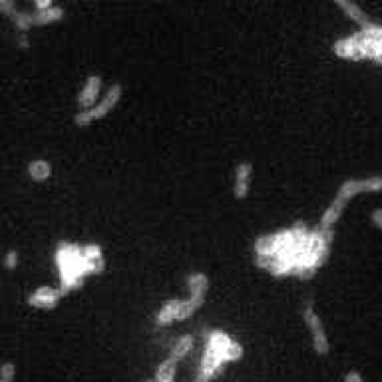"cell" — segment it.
Listing matches in <instances>:
<instances>
[{
	"instance_id": "obj_1",
	"label": "cell",
	"mask_w": 382,
	"mask_h": 382,
	"mask_svg": "<svg viewBox=\"0 0 382 382\" xmlns=\"http://www.w3.org/2000/svg\"><path fill=\"white\" fill-rule=\"evenodd\" d=\"M84 263L82 247L72 243H60L56 247V265L60 269V291L66 295L70 291L82 286L84 279L78 277V269Z\"/></svg>"
},
{
	"instance_id": "obj_2",
	"label": "cell",
	"mask_w": 382,
	"mask_h": 382,
	"mask_svg": "<svg viewBox=\"0 0 382 382\" xmlns=\"http://www.w3.org/2000/svg\"><path fill=\"white\" fill-rule=\"evenodd\" d=\"M123 96V86L120 82L112 84L108 88V92L102 96L98 102H96L94 108L90 109H80V112H76V116H74V125H78V128H88V125H92L98 120H104L108 114H112L116 106L120 104V100H122Z\"/></svg>"
},
{
	"instance_id": "obj_3",
	"label": "cell",
	"mask_w": 382,
	"mask_h": 382,
	"mask_svg": "<svg viewBox=\"0 0 382 382\" xmlns=\"http://www.w3.org/2000/svg\"><path fill=\"white\" fill-rule=\"evenodd\" d=\"M205 349H209L213 356L223 365L239 360L243 356V346L239 342H233L225 333L221 330H209L205 335Z\"/></svg>"
},
{
	"instance_id": "obj_4",
	"label": "cell",
	"mask_w": 382,
	"mask_h": 382,
	"mask_svg": "<svg viewBox=\"0 0 382 382\" xmlns=\"http://www.w3.org/2000/svg\"><path fill=\"white\" fill-rule=\"evenodd\" d=\"M303 323L307 325L311 333V341H313V351L319 356H327L330 353V342L327 337V328L323 325V319L314 311L311 303H307L303 307Z\"/></svg>"
},
{
	"instance_id": "obj_5",
	"label": "cell",
	"mask_w": 382,
	"mask_h": 382,
	"mask_svg": "<svg viewBox=\"0 0 382 382\" xmlns=\"http://www.w3.org/2000/svg\"><path fill=\"white\" fill-rule=\"evenodd\" d=\"M376 191H382V176H372V178L367 179H346L337 190L335 199H339L342 204H349L360 193H376Z\"/></svg>"
},
{
	"instance_id": "obj_6",
	"label": "cell",
	"mask_w": 382,
	"mask_h": 382,
	"mask_svg": "<svg viewBox=\"0 0 382 382\" xmlns=\"http://www.w3.org/2000/svg\"><path fill=\"white\" fill-rule=\"evenodd\" d=\"M251 176H253V164L251 162H239L235 165L233 174V197L237 201H243L251 190Z\"/></svg>"
},
{
	"instance_id": "obj_7",
	"label": "cell",
	"mask_w": 382,
	"mask_h": 382,
	"mask_svg": "<svg viewBox=\"0 0 382 382\" xmlns=\"http://www.w3.org/2000/svg\"><path fill=\"white\" fill-rule=\"evenodd\" d=\"M64 297V293L60 289L54 286H38L30 297H28V305L30 307H36V309H56L60 299Z\"/></svg>"
},
{
	"instance_id": "obj_8",
	"label": "cell",
	"mask_w": 382,
	"mask_h": 382,
	"mask_svg": "<svg viewBox=\"0 0 382 382\" xmlns=\"http://www.w3.org/2000/svg\"><path fill=\"white\" fill-rule=\"evenodd\" d=\"M102 92V76L100 74H90L84 82L80 94L76 98L78 102V108L80 109H90L96 106V100Z\"/></svg>"
},
{
	"instance_id": "obj_9",
	"label": "cell",
	"mask_w": 382,
	"mask_h": 382,
	"mask_svg": "<svg viewBox=\"0 0 382 382\" xmlns=\"http://www.w3.org/2000/svg\"><path fill=\"white\" fill-rule=\"evenodd\" d=\"M333 52L339 58H344V60H362V52H360V44H358L356 34L344 36L341 40L335 42L333 44Z\"/></svg>"
},
{
	"instance_id": "obj_10",
	"label": "cell",
	"mask_w": 382,
	"mask_h": 382,
	"mask_svg": "<svg viewBox=\"0 0 382 382\" xmlns=\"http://www.w3.org/2000/svg\"><path fill=\"white\" fill-rule=\"evenodd\" d=\"M335 4H337V8H341L342 14H344L349 20L356 22V24L360 26V30L372 24L369 16L365 14V10H362L358 4H355V2H349V0H335Z\"/></svg>"
},
{
	"instance_id": "obj_11",
	"label": "cell",
	"mask_w": 382,
	"mask_h": 382,
	"mask_svg": "<svg viewBox=\"0 0 382 382\" xmlns=\"http://www.w3.org/2000/svg\"><path fill=\"white\" fill-rule=\"evenodd\" d=\"M344 207H346V204H342V201H339V199H333L330 205L327 207V211H325V213H323V217H321L319 229L335 231V225H337V221H339L342 213H344Z\"/></svg>"
},
{
	"instance_id": "obj_12",
	"label": "cell",
	"mask_w": 382,
	"mask_h": 382,
	"mask_svg": "<svg viewBox=\"0 0 382 382\" xmlns=\"http://www.w3.org/2000/svg\"><path fill=\"white\" fill-rule=\"evenodd\" d=\"M26 174L32 181L42 183V181H48V179L52 178L54 169H52V164L46 162V160H34V162H30L26 165Z\"/></svg>"
},
{
	"instance_id": "obj_13",
	"label": "cell",
	"mask_w": 382,
	"mask_h": 382,
	"mask_svg": "<svg viewBox=\"0 0 382 382\" xmlns=\"http://www.w3.org/2000/svg\"><path fill=\"white\" fill-rule=\"evenodd\" d=\"M179 303L181 300L178 299H171L165 303L164 307L158 311V314H155V327H167V325H171V323L178 321Z\"/></svg>"
},
{
	"instance_id": "obj_14",
	"label": "cell",
	"mask_w": 382,
	"mask_h": 382,
	"mask_svg": "<svg viewBox=\"0 0 382 382\" xmlns=\"http://www.w3.org/2000/svg\"><path fill=\"white\" fill-rule=\"evenodd\" d=\"M66 16L64 8L62 6H52L48 10H42V13L32 14V20H34V26H46V24H54V22H60L62 18Z\"/></svg>"
},
{
	"instance_id": "obj_15",
	"label": "cell",
	"mask_w": 382,
	"mask_h": 382,
	"mask_svg": "<svg viewBox=\"0 0 382 382\" xmlns=\"http://www.w3.org/2000/svg\"><path fill=\"white\" fill-rule=\"evenodd\" d=\"M191 349H193V337H191V335H183V337L174 344V349H171V353H169L167 358H169L174 365H178V362H181L185 356L190 355Z\"/></svg>"
},
{
	"instance_id": "obj_16",
	"label": "cell",
	"mask_w": 382,
	"mask_h": 382,
	"mask_svg": "<svg viewBox=\"0 0 382 382\" xmlns=\"http://www.w3.org/2000/svg\"><path fill=\"white\" fill-rule=\"evenodd\" d=\"M10 20H13L14 28L20 32V34H28V30H32V26H34V20H32V14L30 13H24V10H14L10 16H8Z\"/></svg>"
},
{
	"instance_id": "obj_17",
	"label": "cell",
	"mask_w": 382,
	"mask_h": 382,
	"mask_svg": "<svg viewBox=\"0 0 382 382\" xmlns=\"http://www.w3.org/2000/svg\"><path fill=\"white\" fill-rule=\"evenodd\" d=\"M155 382H176V365L169 360V358H165L164 362L158 367L155 370Z\"/></svg>"
},
{
	"instance_id": "obj_18",
	"label": "cell",
	"mask_w": 382,
	"mask_h": 382,
	"mask_svg": "<svg viewBox=\"0 0 382 382\" xmlns=\"http://www.w3.org/2000/svg\"><path fill=\"white\" fill-rule=\"evenodd\" d=\"M82 255H84V259L88 261V263L104 261V251H102V247L96 245V243H88V245H84Z\"/></svg>"
},
{
	"instance_id": "obj_19",
	"label": "cell",
	"mask_w": 382,
	"mask_h": 382,
	"mask_svg": "<svg viewBox=\"0 0 382 382\" xmlns=\"http://www.w3.org/2000/svg\"><path fill=\"white\" fill-rule=\"evenodd\" d=\"M14 376H16V365H14L13 360H8V362L0 365V381L13 382Z\"/></svg>"
},
{
	"instance_id": "obj_20",
	"label": "cell",
	"mask_w": 382,
	"mask_h": 382,
	"mask_svg": "<svg viewBox=\"0 0 382 382\" xmlns=\"http://www.w3.org/2000/svg\"><path fill=\"white\" fill-rule=\"evenodd\" d=\"M18 261H20V257H18V251H14V249L6 251V255H4V267H6L8 271H13V269L18 267Z\"/></svg>"
},
{
	"instance_id": "obj_21",
	"label": "cell",
	"mask_w": 382,
	"mask_h": 382,
	"mask_svg": "<svg viewBox=\"0 0 382 382\" xmlns=\"http://www.w3.org/2000/svg\"><path fill=\"white\" fill-rule=\"evenodd\" d=\"M370 223L382 231V207H376V209H372V213H370Z\"/></svg>"
},
{
	"instance_id": "obj_22",
	"label": "cell",
	"mask_w": 382,
	"mask_h": 382,
	"mask_svg": "<svg viewBox=\"0 0 382 382\" xmlns=\"http://www.w3.org/2000/svg\"><path fill=\"white\" fill-rule=\"evenodd\" d=\"M14 10H16V4H14L13 0H0V13L4 14V16H10Z\"/></svg>"
},
{
	"instance_id": "obj_23",
	"label": "cell",
	"mask_w": 382,
	"mask_h": 382,
	"mask_svg": "<svg viewBox=\"0 0 382 382\" xmlns=\"http://www.w3.org/2000/svg\"><path fill=\"white\" fill-rule=\"evenodd\" d=\"M16 46H18L20 50H28V48H30L28 34H20V32H16Z\"/></svg>"
},
{
	"instance_id": "obj_24",
	"label": "cell",
	"mask_w": 382,
	"mask_h": 382,
	"mask_svg": "<svg viewBox=\"0 0 382 382\" xmlns=\"http://www.w3.org/2000/svg\"><path fill=\"white\" fill-rule=\"evenodd\" d=\"M344 382H365V379H362V374H360V372H356V370H349V372L344 374Z\"/></svg>"
},
{
	"instance_id": "obj_25",
	"label": "cell",
	"mask_w": 382,
	"mask_h": 382,
	"mask_svg": "<svg viewBox=\"0 0 382 382\" xmlns=\"http://www.w3.org/2000/svg\"><path fill=\"white\" fill-rule=\"evenodd\" d=\"M34 6H36V13H42V10H48V8H52L54 4H52L50 0H36V2H34Z\"/></svg>"
},
{
	"instance_id": "obj_26",
	"label": "cell",
	"mask_w": 382,
	"mask_h": 382,
	"mask_svg": "<svg viewBox=\"0 0 382 382\" xmlns=\"http://www.w3.org/2000/svg\"><path fill=\"white\" fill-rule=\"evenodd\" d=\"M374 62H376V64H381V66H382V58H379V60H374Z\"/></svg>"
},
{
	"instance_id": "obj_27",
	"label": "cell",
	"mask_w": 382,
	"mask_h": 382,
	"mask_svg": "<svg viewBox=\"0 0 382 382\" xmlns=\"http://www.w3.org/2000/svg\"><path fill=\"white\" fill-rule=\"evenodd\" d=\"M146 382H155V381H146Z\"/></svg>"
},
{
	"instance_id": "obj_28",
	"label": "cell",
	"mask_w": 382,
	"mask_h": 382,
	"mask_svg": "<svg viewBox=\"0 0 382 382\" xmlns=\"http://www.w3.org/2000/svg\"><path fill=\"white\" fill-rule=\"evenodd\" d=\"M0 382H4V381H0Z\"/></svg>"
}]
</instances>
